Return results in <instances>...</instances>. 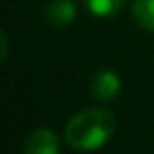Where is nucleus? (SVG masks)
<instances>
[{
    "label": "nucleus",
    "instance_id": "f03ea898",
    "mask_svg": "<svg viewBox=\"0 0 154 154\" xmlns=\"http://www.w3.org/2000/svg\"><path fill=\"white\" fill-rule=\"evenodd\" d=\"M59 148H60L59 137L55 135V131L45 127L29 133L26 139V144H23L26 154H59Z\"/></svg>",
    "mask_w": 154,
    "mask_h": 154
},
{
    "label": "nucleus",
    "instance_id": "20e7f679",
    "mask_svg": "<svg viewBox=\"0 0 154 154\" xmlns=\"http://www.w3.org/2000/svg\"><path fill=\"white\" fill-rule=\"evenodd\" d=\"M45 18L53 27H66L76 18V6L72 0H51L45 10Z\"/></svg>",
    "mask_w": 154,
    "mask_h": 154
},
{
    "label": "nucleus",
    "instance_id": "7ed1b4c3",
    "mask_svg": "<svg viewBox=\"0 0 154 154\" xmlns=\"http://www.w3.org/2000/svg\"><path fill=\"white\" fill-rule=\"evenodd\" d=\"M121 92V78L115 70H100L92 80V96L100 102H109Z\"/></svg>",
    "mask_w": 154,
    "mask_h": 154
},
{
    "label": "nucleus",
    "instance_id": "f257e3e1",
    "mask_svg": "<svg viewBox=\"0 0 154 154\" xmlns=\"http://www.w3.org/2000/svg\"><path fill=\"white\" fill-rule=\"evenodd\" d=\"M115 131V115L109 109L92 107L70 117L64 129V140L72 150L92 152L102 148Z\"/></svg>",
    "mask_w": 154,
    "mask_h": 154
},
{
    "label": "nucleus",
    "instance_id": "423d86ee",
    "mask_svg": "<svg viewBox=\"0 0 154 154\" xmlns=\"http://www.w3.org/2000/svg\"><path fill=\"white\" fill-rule=\"evenodd\" d=\"M88 10L98 18H111L119 14L121 8L125 6V0H84Z\"/></svg>",
    "mask_w": 154,
    "mask_h": 154
},
{
    "label": "nucleus",
    "instance_id": "0eeeda50",
    "mask_svg": "<svg viewBox=\"0 0 154 154\" xmlns=\"http://www.w3.org/2000/svg\"><path fill=\"white\" fill-rule=\"evenodd\" d=\"M0 45H2L0 60H6V57H8V35H6V31H0Z\"/></svg>",
    "mask_w": 154,
    "mask_h": 154
},
{
    "label": "nucleus",
    "instance_id": "39448f33",
    "mask_svg": "<svg viewBox=\"0 0 154 154\" xmlns=\"http://www.w3.org/2000/svg\"><path fill=\"white\" fill-rule=\"evenodd\" d=\"M133 18L144 31H154V0H133Z\"/></svg>",
    "mask_w": 154,
    "mask_h": 154
}]
</instances>
